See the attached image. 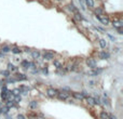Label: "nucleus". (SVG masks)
Listing matches in <instances>:
<instances>
[{"instance_id": "nucleus-1", "label": "nucleus", "mask_w": 123, "mask_h": 119, "mask_svg": "<svg viewBox=\"0 0 123 119\" xmlns=\"http://www.w3.org/2000/svg\"><path fill=\"white\" fill-rule=\"evenodd\" d=\"M69 96H70V92H67V91H65L64 89L58 90L57 95H56V97H57L58 100H60V101H67V100L69 99Z\"/></svg>"}, {"instance_id": "nucleus-2", "label": "nucleus", "mask_w": 123, "mask_h": 119, "mask_svg": "<svg viewBox=\"0 0 123 119\" xmlns=\"http://www.w3.org/2000/svg\"><path fill=\"white\" fill-rule=\"evenodd\" d=\"M95 17H96V19H98L99 22H101L104 25H108V24L110 23L109 17H108V16H105V15H97V14H95Z\"/></svg>"}, {"instance_id": "nucleus-3", "label": "nucleus", "mask_w": 123, "mask_h": 119, "mask_svg": "<svg viewBox=\"0 0 123 119\" xmlns=\"http://www.w3.org/2000/svg\"><path fill=\"white\" fill-rule=\"evenodd\" d=\"M42 56H43V58H44V60L51 61V60H53V58L55 57V53H54V52H52V51H44V52H43V54H42Z\"/></svg>"}, {"instance_id": "nucleus-4", "label": "nucleus", "mask_w": 123, "mask_h": 119, "mask_svg": "<svg viewBox=\"0 0 123 119\" xmlns=\"http://www.w3.org/2000/svg\"><path fill=\"white\" fill-rule=\"evenodd\" d=\"M57 91H58V89L49 88V89H47V95L49 97H51V99H54V97H56V95H57Z\"/></svg>"}, {"instance_id": "nucleus-5", "label": "nucleus", "mask_w": 123, "mask_h": 119, "mask_svg": "<svg viewBox=\"0 0 123 119\" xmlns=\"http://www.w3.org/2000/svg\"><path fill=\"white\" fill-rule=\"evenodd\" d=\"M21 66L23 67L24 69H28V68H31V67H35V63H32V62H28V61L24 60V61H22Z\"/></svg>"}, {"instance_id": "nucleus-6", "label": "nucleus", "mask_w": 123, "mask_h": 119, "mask_svg": "<svg viewBox=\"0 0 123 119\" xmlns=\"http://www.w3.org/2000/svg\"><path fill=\"white\" fill-rule=\"evenodd\" d=\"M70 95H72L73 99L78 100V101H82V100L85 99V97L82 95V93H80V92H70Z\"/></svg>"}, {"instance_id": "nucleus-7", "label": "nucleus", "mask_w": 123, "mask_h": 119, "mask_svg": "<svg viewBox=\"0 0 123 119\" xmlns=\"http://www.w3.org/2000/svg\"><path fill=\"white\" fill-rule=\"evenodd\" d=\"M86 65H88V67H90V68H95V67H96V61L94 60V58H92V57H90V58H88V60H86Z\"/></svg>"}, {"instance_id": "nucleus-8", "label": "nucleus", "mask_w": 123, "mask_h": 119, "mask_svg": "<svg viewBox=\"0 0 123 119\" xmlns=\"http://www.w3.org/2000/svg\"><path fill=\"white\" fill-rule=\"evenodd\" d=\"M98 57L100 58V60H108V58L110 57V54L106 51H100L98 53Z\"/></svg>"}, {"instance_id": "nucleus-9", "label": "nucleus", "mask_w": 123, "mask_h": 119, "mask_svg": "<svg viewBox=\"0 0 123 119\" xmlns=\"http://www.w3.org/2000/svg\"><path fill=\"white\" fill-rule=\"evenodd\" d=\"M112 26L114 28H121L123 27V22L121 19H113L112 21Z\"/></svg>"}, {"instance_id": "nucleus-10", "label": "nucleus", "mask_w": 123, "mask_h": 119, "mask_svg": "<svg viewBox=\"0 0 123 119\" xmlns=\"http://www.w3.org/2000/svg\"><path fill=\"white\" fill-rule=\"evenodd\" d=\"M103 70H104L103 68H96V67H95V68H93V70L90 71L88 74H90L91 76H97V75H99Z\"/></svg>"}, {"instance_id": "nucleus-11", "label": "nucleus", "mask_w": 123, "mask_h": 119, "mask_svg": "<svg viewBox=\"0 0 123 119\" xmlns=\"http://www.w3.org/2000/svg\"><path fill=\"white\" fill-rule=\"evenodd\" d=\"M68 9L71 11V12L73 13V14H76V13H80V12H79V10H78V9L76 8L75 6H73V3H72V2L68 4Z\"/></svg>"}, {"instance_id": "nucleus-12", "label": "nucleus", "mask_w": 123, "mask_h": 119, "mask_svg": "<svg viewBox=\"0 0 123 119\" xmlns=\"http://www.w3.org/2000/svg\"><path fill=\"white\" fill-rule=\"evenodd\" d=\"M15 76H16V79L19 80V81H21V80H26L27 79V76L24 75V74H22V73H16L15 74Z\"/></svg>"}, {"instance_id": "nucleus-13", "label": "nucleus", "mask_w": 123, "mask_h": 119, "mask_svg": "<svg viewBox=\"0 0 123 119\" xmlns=\"http://www.w3.org/2000/svg\"><path fill=\"white\" fill-rule=\"evenodd\" d=\"M8 70L11 71V73H14V71L17 70V67L14 66L12 63H8Z\"/></svg>"}, {"instance_id": "nucleus-14", "label": "nucleus", "mask_w": 123, "mask_h": 119, "mask_svg": "<svg viewBox=\"0 0 123 119\" xmlns=\"http://www.w3.org/2000/svg\"><path fill=\"white\" fill-rule=\"evenodd\" d=\"M86 102H88V104L90 106H94L95 105V102H94V97L93 96H86Z\"/></svg>"}, {"instance_id": "nucleus-15", "label": "nucleus", "mask_w": 123, "mask_h": 119, "mask_svg": "<svg viewBox=\"0 0 123 119\" xmlns=\"http://www.w3.org/2000/svg\"><path fill=\"white\" fill-rule=\"evenodd\" d=\"M98 43H99V47H100L101 49H106V47H107V41H106L105 39H99Z\"/></svg>"}, {"instance_id": "nucleus-16", "label": "nucleus", "mask_w": 123, "mask_h": 119, "mask_svg": "<svg viewBox=\"0 0 123 119\" xmlns=\"http://www.w3.org/2000/svg\"><path fill=\"white\" fill-rule=\"evenodd\" d=\"M31 56L34 58H39L41 56L40 51H38V50H34V51H31Z\"/></svg>"}, {"instance_id": "nucleus-17", "label": "nucleus", "mask_w": 123, "mask_h": 119, "mask_svg": "<svg viewBox=\"0 0 123 119\" xmlns=\"http://www.w3.org/2000/svg\"><path fill=\"white\" fill-rule=\"evenodd\" d=\"M38 106H39V104L37 101H31L29 103V107L31 108V109H36V108H38Z\"/></svg>"}, {"instance_id": "nucleus-18", "label": "nucleus", "mask_w": 123, "mask_h": 119, "mask_svg": "<svg viewBox=\"0 0 123 119\" xmlns=\"http://www.w3.org/2000/svg\"><path fill=\"white\" fill-rule=\"evenodd\" d=\"M22 93V90L19 88H16V89H13L12 91H11V94L14 96V95H19Z\"/></svg>"}, {"instance_id": "nucleus-19", "label": "nucleus", "mask_w": 123, "mask_h": 119, "mask_svg": "<svg viewBox=\"0 0 123 119\" xmlns=\"http://www.w3.org/2000/svg\"><path fill=\"white\" fill-rule=\"evenodd\" d=\"M9 110H10V108H9L8 106H2V107H0V113H1V114L6 115L9 113Z\"/></svg>"}, {"instance_id": "nucleus-20", "label": "nucleus", "mask_w": 123, "mask_h": 119, "mask_svg": "<svg viewBox=\"0 0 123 119\" xmlns=\"http://www.w3.org/2000/svg\"><path fill=\"white\" fill-rule=\"evenodd\" d=\"M11 51H12L13 54H19L22 52V50L19 49V47H13L12 49H11Z\"/></svg>"}, {"instance_id": "nucleus-21", "label": "nucleus", "mask_w": 123, "mask_h": 119, "mask_svg": "<svg viewBox=\"0 0 123 119\" xmlns=\"http://www.w3.org/2000/svg\"><path fill=\"white\" fill-rule=\"evenodd\" d=\"M1 50H2V53H9V52L11 51V48L9 47V45H2L1 47Z\"/></svg>"}, {"instance_id": "nucleus-22", "label": "nucleus", "mask_w": 123, "mask_h": 119, "mask_svg": "<svg viewBox=\"0 0 123 119\" xmlns=\"http://www.w3.org/2000/svg\"><path fill=\"white\" fill-rule=\"evenodd\" d=\"M0 75H2L3 77L8 78V77H10L11 76V71H9L8 69H6V70H2V71H0Z\"/></svg>"}, {"instance_id": "nucleus-23", "label": "nucleus", "mask_w": 123, "mask_h": 119, "mask_svg": "<svg viewBox=\"0 0 123 119\" xmlns=\"http://www.w3.org/2000/svg\"><path fill=\"white\" fill-rule=\"evenodd\" d=\"M77 19V21H79V22H81V21H84V19H83V16H82L80 13H76L75 14V19Z\"/></svg>"}, {"instance_id": "nucleus-24", "label": "nucleus", "mask_w": 123, "mask_h": 119, "mask_svg": "<svg viewBox=\"0 0 123 119\" xmlns=\"http://www.w3.org/2000/svg\"><path fill=\"white\" fill-rule=\"evenodd\" d=\"M9 99V93L8 92H1V100L2 101H8Z\"/></svg>"}, {"instance_id": "nucleus-25", "label": "nucleus", "mask_w": 123, "mask_h": 119, "mask_svg": "<svg viewBox=\"0 0 123 119\" xmlns=\"http://www.w3.org/2000/svg\"><path fill=\"white\" fill-rule=\"evenodd\" d=\"M99 118L100 119H109V117H108V113L101 112L100 114H99Z\"/></svg>"}, {"instance_id": "nucleus-26", "label": "nucleus", "mask_w": 123, "mask_h": 119, "mask_svg": "<svg viewBox=\"0 0 123 119\" xmlns=\"http://www.w3.org/2000/svg\"><path fill=\"white\" fill-rule=\"evenodd\" d=\"M53 65H54V67H56V68H57V69L63 68V64H62V63H60V62H58V61H54Z\"/></svg>"}, {"instance_id": "nucleus-27", "label": "nucleus", "mask_w": 123, "mask_h": 119, "mask_svg": "<svg viewBox=\"0 0 123 119\" xmlns=\"http://www.w3.org/2000/svg\"><path fill=\"white\" fill-rule=\"evenodd\" d=\"M13 101L15 102V103H19V102L22 101V96H21V94L19 95H14V96H13Z\"/></svg>"}, {"instance_id": "nucleus-28", "label": "nucleus", "mask_w": 123, "mask_h": 119, "mask_svg": "<svg viewBox=\"0 0 123 119\" xmlns=\"http://www.w3.org/2000/svg\"><path fill=\"white\" fill-rule=\"evenodd\" d=\"M86 3V6L90 8H94V0H84Z\"/></svg>"}, {"instance_id": "nucleus-29", "label": "nucleus", "mask_w": 123, "mask_h": 119, "mask_svg": "<svg viewBox=\"0 0 123 119\" xmlns=\"http://www.w3.org/2000/svg\"><path fill=\"white\" fill-rule=\"evenodd\" d=\"M95 14L103 15L104 14V10H103V9H100V8H96V9H95Z\"/></svg>"}, {"instance_id": "nucleus-30", "label": "nucleus", "mask_w": 123, "mask_h": 119, "mask_svg": "<svg viewBox=\"0 0 123 119\" xmlns=\"http://www.w3.org/2000/svg\"><path fill=\"white\" fill-rule=\"evenodd\" d=\"M67 69H64V68H59V69H57V74H59V75H66L67 74Z\"/></svg>"}, {"instance_id": "nucleus-31", "label": "nucleus", "mask_w": 123, "mask_h": 119, "mask_svg": "<svg viewBox=\"0 0 123 119\" xmlns=\"http://www.w3.org/2000/svg\"><path fill=\"white\" fill-rule=\"evenodd\" d=\"M0 88H1V92H9V89H8V87L6 86V84H1V87H0Z\"/></svg>"}, {"instance_id": "nucleus-32", "label": "nucleus", "mask_w": 123, "mask_h": 119, "mask_svg": "<svg viewBox=\"0 0 123 119\" xmlns=\"http://www.w3.org/2000/svg\"><path fill=\"white\" fill-rule=\"evenodd\" d=\"M41 71H42L43 75H47V74H49V70H47V67H45V68H42V69H41Z\"/></svg>"}, {"instance_id": "nucleus-33", "label": "nucleus", "mask_w": 123, "mask_h": 119, "mask_svg": "<svg viewBox=\"0 0 123 119\" xmlns=\"http://www.w3.org/2000/svg\"><path fill=\"white\" fill-rule=\"evenodd\" d=\"M107 36L109 37V38H110V40H111V41H116V37H113V36H112V35L107 34Z\"/></svg>"}, {"instance_id": "nucleus-34", "label": "nucleus", "mask_w": 123, "mask_h": 119, "mask_svg": "<svg viewBox=\"0 0 123 119\" xmlns=\"http://www.w3.org/2000/svg\"><path fill=\"white\" fill-rule=\"evenodd\" d=\"M108 117H109V119H117V117L112 114H108Z\"/></svg>"}, {"instance_id": "nucleus-35", "label": "nucleus", "mask_w": 123, "mask_h": 119, "mask_svg": "<svg viewBox=\"0 0 123 119\" xmlns=\"http://www.w3.org/2000/svg\"><path fill=\"white\" fill-rule=\"evenodd\" d=\"M117 29H118V32H119V34H120V35H122V34H123V30H122V27H121V28H117Z\"/></svg>"}, {"instance_id": "nucleus-36", "label": "nucleus", "mask_w": 123, "mask_h": 119, "mask_svg": "<svg viewBox=\"0 0 123 119\" xmlns=\"http://www.w3.org/2000/svg\"><path fill=\"white\" fill-rule=\"evenodd\" d=\"M17 119H25V117H24V115H21V114H19L18 116H17Z\"/></svg>"}, {"instance_id": "nucleus-37", "label": "nucleus", "mask_w": 123, "mask_h": 119, "mask_svg": "<svg viewBox=\"0 0 123 119\" xmlns=\"http://www.w3.org/2000/svg\"><path fill=\"white\" fill-rule=\"evenodd\" d=\"M96 29L98 30V31H100V32H104V29L101 27H96Z\"/></svg>"}, {"instance_id": "nucleus-38", "label": "nucleus", "mask_w": 123, "mask_h": 119, "mask_svg": "<svg viewBox=\"0 0 123 119\" xmlns=\"http://www.w3.org/2000/svg\"><path fill=\"white\" fill-rule=\"evenodd\" d=\"M39 71H40L39 69H34V73H32V74H35V75H36V74H39Z\"/></svg>"}, {"instance_id": "nucleus-39", "label": "nucleus", "mask_w": 123, "mask_h": 119, "mask_svg": "<svg viewBox=\"0 0 123 119\" xmlns=\"http://www.w3.org/2000/svg\"><path fill=\"white\" fill-rule=\"evenodd\" d=\"M6 119H12V117H11L10 115H8V114H6Z\"/></svg>"}, {"instance_id": "nucleus-40", "label": "nucleus", "mask_w": 123, "mask_h": 119, "mask_svg": "<svg viewBox=\"0 0 123 119\" xmlns=\"http://www.w3.org/2000/svg\"><path fill=\"white\" fill-rule=\"evenodd\" d=\"M24 51H25V52H30V49H29V48H25V49H24Z\"/></svg>"}, {"instance_id": "nucleus-41", "label": "nucleus", "mask_w": 123, "mask_h": 119, "mask_svg": "<svg viewBox=\"0 0 123 119\" xmlns=\"http://www.w3.org/2000/svg\"><path fill=\"white\" fill-rule=\"evenodd\" d=\"M90 84H91V86H93V84H95L94 80H91V81H90Z\"/></svg>"}, {"instance_id": "nucleus-42", "label": "nucleus", "mask_w": 123, "mask_h": 119, "mask_svg": "<svg viewBox=\"0 0 123 119\" xmlns=\"http://www.w3.org/2000/svg\"><path fill=\"white\" fill-rule=\"evenodd\" d=\"M0 57H3V53H1V52H0Z\"/></svg>"}, {"instance_id": "nucleus-43", "label": "nucleus", "mask_w": 123, "mask_h": 119, "mask_svg": "<svg viewBox=\"0 0 123 119\" xmlns=\"http://www.w3.org/2000/svg\"><path fill=\"white\" fill-rule=\"evenodd\" d=\"M57 1H60V0H57Z\"/></svg>"}]
</instances>
